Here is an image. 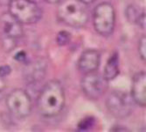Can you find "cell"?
Wrapping results in <instances>:
<instances>
[{
  "instance_id": "obj_19",
  "label": "cell",
  "mask_w": 146,
  "mask_h": 132,
  "mask_svg": "<svg viewBox=\"0 0 146 132\" xmlns=\"http://www.w3.org/2000/svg\"><path fill=\"white\" fill-rule=\"evenodd\" d=\"M45 1L47 3H50V4H57L60 1V0H45Z\"/></svg>"
},
{
  "instance_id": "obj_21",
  "label": "cell",
  "mask_w": 146,
  "mask_h": 132,
  "mask_svg": "<svg viewBox=\"0 0 146 132\" xmlns=\"http://www.w3.org/2000/svg\"><path fill=\"white\" fill-rule=\"evenodd\" d=\"M30 1H33V2H37L38 0H30Z\"/></svg>"
},
{
  "instance_id": "obj_13",
  "label": "cell",
  "mask_w": 146,
  "mask_h": 132,
  "mask_svg": "<svg viewBox=\"0 0 146 132\" xmlns=\"http://www.w3.org/2000/svg\"><path fill=\"white\" fill-rule=\"evenodd\" d=\"M142 14L143 11L140 12L138 9L134 5H129L126 9V16L128 20H129L130 22H134L137 24Z\"/></svg>"
},
{
  "instance_id": "obj_7",
  "label": "cell",
  "mask_w": 146,
  "mask_h": 132,
  "mask_svg": "<svg viewBox=\"0 0 146 132\" xmlns=\"http://www.w3.org/2000/svg\"><path fill=\"white\" fill-rule=\"evenodd\" d=\"M6 106L11 114L16 118L24 119L32 111L31 97L25 90L15 89L7 95Z\"/></svg>"
},
{
  "instance_id": "obj_6",
  "label": "cell",
  "mask_w": 146,
  "mask_h": 132,
  "mask_svg": "<svg viewBox=\"0 0 146 132\" xmlns=\"http://www.w3.org/2000/svg\"><path fill=\"white\" fill-rule=\"evenodd\" d=\"M134 100L131 95L120 91H114L106 100V107L110 113L116 117L123 119L130 115L134 108Z\"/></svg>"
},
{
  "instance_id": "obj_4",
  "label": "cell",
  "mask_w": 146,
  "mask_h": 132,
  "mask_svg": "<svg viewBox=\"0 0 146 132\" xmlns=\"http://www.w3.org/2000/svg\"><path fill=\"white\" fill-rule=\"evenodd\" d=\"M0 30H1V42L4 49L11 51L14 48L19 39L23 34L21 23L13 18L10 13L5 14L0 20Z\"/></svg>"
},
{
  "instance_id": "obj_12",
  "label": "cell",
  "mask_w": 146,
  "mask_h": 132,
  "mask_svg": "<svg viewBox=\"0 0 146 132\" xmlns=\"http://www.w3.org/2000/svg\"><path fill=\"white\" fill-rule=\"evenodd\" d=\"M119 74V57L116 52L113 53L110 59L107 61V63L105 65L103 77L106 80L110 81L117 77Z\"/></svg>"
},
{
  "instance_id": "obj_8",
  "label": "cell",
  "mask_w": 146,
  "mask_h": 132,
  "mask_svg": "<svg viewBox=\"0 0 146 132\" xmlns=\"http://www.w3.org/2000/svg\"><path fill=\"white\" fill-rule=\"evenodd\" d=\"M82 89L84 94L92 100H97L104 94L108 88V80L96 71L86 73L82 80Z\"/></svg>"
},
{
  "instance_id": "obj_1",
  "label": "cell",
  "mask_w": 146,
  "mask_h": 132,
  "mask_svg": "<svg viewBox=\"0 0 146 132\" xmlns=\"http://www.w3.org/2000/svg\"><path fill=\"white\" fill-rule=\"evenodd\" d=\"M65 92L60 82L51 80L47 82L39 92L37 106L38 112L44 117L58 115L65 105Z\"/></svg>"
},
{
  "instance_id": "obj_14",
  "label": "cell",
  "mask_w": 146,
  "mask_h": 132,
  "mask_svg": "<svg viewBox=\"0 0 146 132\" xmlns=\"http://www.w3.org/2000/svg\"><path fill=\"white\" fill-rule=\"evenodd\" d=\"M70 39H71V35L68 31H60L57 34L56 41L59 45L65 46L70 42Z\"/></svg>"
},
{
  "instance_id": "obj_17",
  "label": "cell",
  "mask_w": 146,
  "mask_h": 132,
  "mask_svg": "<svg viewBox=\"0 0 146 132\" xmlns=\"http://www.w3.org/2000/svg\"><path fill=\"white\" fill-rule=\"evenodd\" d=\"M11 73V67L5 65L3 67H0V77H5Z\"/></svg>"
},
{
  "instance_id": "obj_5",
  "label": "cell",
  "mask_w": 146,
  "mask_h": 132,
  "mask_svg": "<svg viewBox=\"0 0 146 132\" xmlns=\"http://www.w3.org/2000/svg\"><path fill=\"white\" fill-rule=\"evenodd\" d=\"M115 13L111 4H99L94 11V24L96 31L102 36H110L115 28Z\"/></svg>"
},
{
  "instance_id": "obj_9",
  "label": "cell",
  "mask_w": 146,
  "mask_h": 132,
  "mask_svg": "<svg viewBox=\"0 0 146 132\" xmlns=\"http://www.w3.org/2000/svg\"><path fill=\"white\" fill-rule=\"evenodd\" d=\"M101 56L96 49L85 50L79 59V69L83 73H90L96 71L100 65Z\"/></svg>"
},
{
  "instance_id": "obj_2",
  "label": "cell",
  "mask_w": 146,
  "mask_h": 132,
  "mask_svg": "<svg viewBox=\"0 0 146 132\" xmlns=\"http://www.w3.org/2000/svg\"><path fill=\"white\" fill-rule=\"evenodd\" d=\"M59 20L72 28H82L88 20L87 5L81 0H60L57 8Z\"/></svg>"
},
{
  "instance_id": "obj_20",
  "label": "cell",
  "mask_w": 146,
  "mask_h": 132,
  "mask_svg": "<svg viewBox=\"0 0 146 132\" xmlns=\"http://www.w3.org/2000/svg\"><path fill=\"white\" fill-rule=\"evenodd\" d=\"M81 1H82L83 3H85L86 5H88V4H91L93 2H95L96 0H81Z\"/></svg>"
},
{
  "instance_id": "obj_15",
  "label": "cell",
  "mask_w": 146,
  "mask_h": 132,
  "mask_svg": "<svg viewBox=\"0 0 146 132\" xmlns=\"http://www.w3.org/2000/svg\"><path fill=\"white\" fill-rule=\"evenodd\" d=\"M95 124V118L93 117H88V118H85L83 120L79 123V126H78V129L79 130H82V131H84V130H88L90 129Z\"/></svg>"
},
{
  "instance_id": "obj_18",
  "label": "cell",
  "mask_w": 146,
  "mask_h": 132,
  "mask_svg": "<svg viewBox=\"0 0 146 132\" xmlns=\"http://www.w3.org/2000/svg\"><path fill=\"white\" fill-rule=\"evenodd\" d=\"M15 58L18 61H19V62H24L25 59V52H23V51L19 52L18 54L16 55V57Z\"/></svg>"
},
{
  "instance_id": "obj_10",
  "label": "cell",
  "mask_w": 146,
  "mask_h": 132,
  "mask_svg": "<svg viewBox=\"0 0 146 132\" xmlns=\"http://www.w3.org/2000/svg\"><path fill=\"white\" fill-rule=\"evenodd\" d=\"M131 97L134 102L144 107L146 105V75L142 71L135 75L132 82Z\"/></svg>"
},
{
  "instance_id": "obj_11",
  "label": "cell",
  "mask_w": 146,
  "mask_h": 132,
  "mask_svg": "<svg viewBox=\"0 0 146 132\" xmlns=\"http://www.w3.org/2000/svg\"><path fill=\"white\" fill-rule=\"evenodd\" d=\"M46 63L41 60H37L26 66L25 71V77L29 83H36L40 81L46 74Z\"/></svg>"
},
{
  "instance_id": "obj_16",
  "label": "cell",
  "mask_w": 146,
  "mask_h": 132,
  "mask_svg": "<svg viewBox=\"0 0 146 132\" xmlns=\"http://www.w3.org/2000/svg\"><path fill=\"white\" fill-rule=\"evenodd\" d=\"M138 52L139 55L143 62H145L146 58V39L145 35H143L139 41V45H138Z\"/></svg>"
},
{
  "instance_id": "obj_3",
  "label": "cell",
  "mask_w": 146,
  "mask_h": 132,
  "mask_svg": "<svg viewBox=\"0 0 146 132\" xmlns=\"http://www.w3.org/2000/svg\"><path fill=\"white\" fill-rule=\"evenodd\" d=\"M9 13L19 23L27 25L38 22L42 16L41 9L30 0H11Z\"/></svg>"
}]
</instances>
